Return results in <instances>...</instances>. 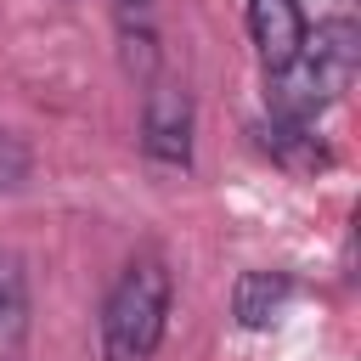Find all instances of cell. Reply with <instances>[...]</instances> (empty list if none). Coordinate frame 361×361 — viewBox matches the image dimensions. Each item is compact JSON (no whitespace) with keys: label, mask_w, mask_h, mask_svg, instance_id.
Listing matches in <instances>:
<instances>
[{"label":"cell","mask_w":361,"mask_h":361,"mask_svg":"<svg viewBox=\"0 0 361 361\" xmlns=\"http://www.w3.org/2000/svg\"><path fill=\"white\" fill-rule=\"evenodd\" d=\"M305 62H310L322 96L338 102V96L350 90L355 68H361V28H355L350 17H327V23H316V34H305Z\"/></svg>","instance_id":"cell-3"},{"label":"cell","mask_w":361,"mask_h":361,"mask_svg":"<svg viewBox=\"0 0 361 361\" xmlns=\"http://www.w3.org/2000/svg\"><path fill=\"white\" fill-rule=\"evenodd\" d=\"M248 34H254V51H259L265 73H276L305 51L310 23H305L299 0H248Z\"/></svg>","instance_id":"cell-4"},{"label":"cell","mask_w":361,"mask_h":361,"mask_svg":"<svg viewBox=\"0 0 361 361\" xmlns=\"http://www.w3.org/2000/svg\"><path fill=\"white\" fill-rule=\"evenodd\" d=\"M192 135H197L192 90H180V85H169V79H147L141 152H147L158 169H186V164H192Z\"/></svg>","instance_id":"cell-2"},{"label":"cell","mask_w":361,"mask_h":361,"mask_svg":"<svg viewBox=\"0 0 361 361\" xmlns=\"http://www.w3.org/2000/svg\"><path fill=\"white\" fill-rule=\"evenodd\" d=\"M113 39L130 79H158V6L152 0H113Z\"/></svg>","instance_id":"cell-6"},{"label":"cell","mask_w":361,"mask_h":361,"mask_svg":"<svg viewBox=\"0 0 361 361\" xmlns=\"http://www.w3.org/2000/svg\"><path fill=\"white\" fill-rule=\"evenodd\" d=\"M288 299H293V276L288 271H243L237 288H231V316H237V327L259 333L288 310Z\"/></svg>","instance_id":"cell-7"},{"label":"cell","mask_w":361,"mask_h":361,"mask_svg":"<svg viewBox=\"0 0 361 361\" xmlns=\"http://www.w3.org/2000/svg\"><path fill=\"white\" fill-rule=\"evenodd\" d=\"M28 338V271L23 254L0 248V361H11Z\"/></svg>","instance_id":"cell-8"},{"label":"cell","mask_w":361,"mask_h":361,"mask_svg":"<svg viewBox=\"0 0 361 361\" xmlns=\"http://www.w3.org/2000/svg\"><path fill=\"white\" fill-rule=\"evenodd\" d=\"M23 180H28V147H23L11 130H0V197L17 192Z\"/></svg>","instance_id":"cell-9"},{"label":"cell","mask_w":361,"mask_h":361,"mask_svg":"<svg viewBox=\"0 0 361 361\" xmlns=\"http://www.w3.org/2000/svg\"><path fill=\"white\" fill-rule=\"evenodd\" d=\"M169 327V265L135 254L102 305V361H152Z\"/></svg>","instance_id":"cell-1"},{"label":"cell","mask_w":361,"mask_h":361,"mask_svg":"<svg viewBox=\"0 0 361 361\" xmlns=\"http://www.w3.org/2000/svg\"><path fill=\"white\" fill-rule=\"evenodd\" d=\"M254 135H259V152H265L271 164H282L288 175H322V169L333 164V152H327V141L316 135L310 118H282V113H271L265 124H254Z\"/></svg>","instance_id":"cell-5"}]
</instances>
